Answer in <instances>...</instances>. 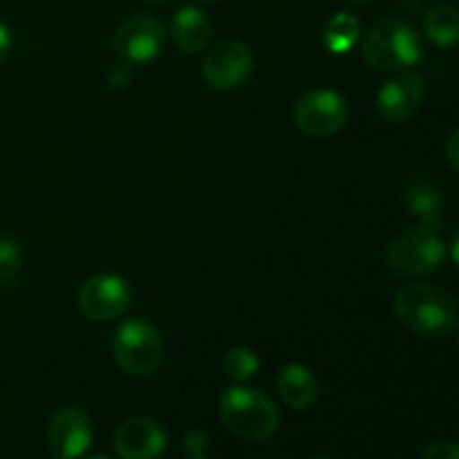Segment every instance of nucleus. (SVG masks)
<instances>
[{"label":"nucleus","instance_id":"obj_10","mask_svg":"<svg viewBox=\"0 0 459 459\" xmlns=\"http://www.w3.org/2000/svg\"><path fill=\"white\" fill-rule=\"evenodd\" d=\"M426 97V79L420 72H399L377 94V110L390 124H403L420 110Z\"/></svg>","mask_w":459,"mask_h":459},{"label":"nucleus","instance_id":"obj_25","mask_svg":"<svg viewBox=\"0 0 459 459\" xmlns=\"http://www.w3.org/2000/svg\"><path fill=\"white\" fill-rule=\"evenodd\" d=\"M451 258L459 269V229H457L455 236H453V240H451Z\"/></svg>","mask_w":459,"mask_h":459},{"label":"nucleus","instance_id":"obj_17","mask_svg":"<svg viewBox=\"0 0 459 459\" xmlns=\"http://www.w3.org/2000/svg\"><path fill=\"white\" fill-rule=\"evenodd\" d=\"M359 31H361V25H359L357 16H352L348 12H339L325 22L321 39L327 52L348 54L357 45Z\"/></svg>","mask_w":459,"mask_h":459},{"label":"nucleus","instance_id":"obj_26","mask_svg":"<svg viewBox=\"0 0 459 459\" xmlns=\"http://www.w3.org/2000/svg\"><path fill=\"white\" fill-rule=\"evenodd\" d=\"M350 3H354V4H372V3H375V0H350Z\"/></svg>","mask_w":459,"mask_h":459},{"label":"nucleus","instance_id":"obj_2","mask_svg":"<svg viewBox=\"0 0 459 459\" xmlns=\"http://www.w3.org/2000/svg\"><path fill=\"white\" fill-rule=\"evenodd\" d=\"M222 424L247 442H263L278 430L281 412L264 393L247 385L227 388L220 397Z\"/></svg>","mask_w":459,"mask_h":459},{"label":"nucleus","instance_id":"obj_31","mask_svg":"<svg viewBox=\"0 0 459 459\" xmlns=\"http://www.w3.org/2000/svg\"><path fill=\"white\" fill-rule=\"evenodd\" d=\"M314 459H332V457H314Z\"/></svg>","mask_w":459,"mask_h":459},{"label":"nucleus","instance_id":"obj_5","mask_svg":"<svg viewBox=\"0 0 459 459\" xmlns=\"http://www.w3.org/2000/svg\"><path fill=\"white\" fill-rule=\"evenodd\" d=\"M446 258V245L437 229L415 227L399 233L385 247V263L399 276H426Z\"/></svg>","mask_w":459,"mask_h":459},{"label":"nucleus","instance_id":"obj_6","mask_svg":"<svg viewBox=\"0 0 459 459\" xmlns=\"http://www.w3.org/2000/svg\"><path fill=\"white\" fill-rule=\"evenodd\" d=\"M348 115L343 94L330 88L305 92L294 108L296 128L309 137H332L348 124Z\"/></svg>","mask_w":459,"mask_h":459},{"label":"nucleus","instance_id":"obj_32","mask_svg":"<svg viewBox=\"0 0 459 459\" xmlns=\"http://www.w3.org/2000/svg\"><path fill=\"white\" fill-rule=\"evenodd\" d=\"M92 459H108V457H92Z\"/></svg>","mask_w":459,"mask_h":459},{"label":"nucleus","instance_id":"obj_28","mask_svg":"<svg viewBox=\"0 0 459 459\" xmlns=\"http://www.w3.org/2000/svg\"><path fill=\"white\" fill-rule=\"evenodd\" d=\"M200 3H218V0H200Z\"/></svg>","mask_w":459,"mask_h":459},{"label":"nucleus","instance_id":"obj_3","mask_svg":"<svg viewBox=\"0 0 459 459\" xmlns=\"http://www.w3.org/2000/svg\"><path fill=\"white\" fill-rule=\"evenodd\" d=\"M363 58L381 72L412 67L421 58V39L415 27L399 18H388L372 27L363 39Z\"/></svg>","mask_w":459,"mask_h":459},{"label":"nucleus","instance_id":"obj_20","mask_svg":"<svg viewBox=\"0 0 459 459\" xmlns=\"http://www.w3.org/2000/svg\"><path fill=\"white\" fill-rule=\"evenodd\" d=\"M206 448H209V439H206L204 430H188L184 437V451L188 453V457L204 455Z\"/></svg>","mask_w":459,"mask_h":459},{"label":"nucleus","instance_id":"obj_9","mask_svg":"<svg viewBox=\"0 0 459 459\" xmlns=\"http://www.w3.org/2000/svg\"><path fill=\"white\" fill-rule=\"evenodd\" d=\"M112 45H115L117 56L128 65L151 63L164 52L166 27L152 16H133L121 22Z\"/></svg>","mask_w":459,"mask_h":459},{"label":"nucleus","instance_id":"obj_23","mask_svg":"<svg viewBox=\"0 0 459 459\" xmlns=\"http://www.w3.org/2000/svg\"><path fill=\"white\" fill-rule=\"evenodd\" d=\"M446 161L448 166H451L453 170L459 175V126L455 130H451V134H448L446 139Z\"/></svg>","mask_w":459,"mask_h":459},{"label":"nucleus","instance_id":"obj_19","mask_svg":"<svg viewBox=\"0 0 459 459\" xmlns=\"http://www.w3.org/2000/svg\"><path fill=\"white\" fill-rule=\"evenodd\" d=\"M25 254H22L21 242L13 238H0V287L12 285L21 273Z\"/></svg>","mask_w":459,"mask_h":459},{"label":"nucleus","instance_id":"obj_1","mask_svg":"<svg viewBox=\"0 0 459 459\" xmlns=\"http://www.w3.org/2000/svg\"><path fill=\"white\" fill-rule=\"evenodd\" d=\"M399 321L417 336L439 339L459 323V307L446 290L430 285H406L394 296Z\"/></svg>","mask_w":459,"mask_h":459},{"label":"nucleus","instance_id":"obj_27","mask_svg":"<svg viewBox=\"0 0 459 459\" xmlns=\"http://www.w3.org/2000/svg\"><path fill=\"white\" fill-rule=\"evenodd\" d=\"M451 334H453V336H455V339L459 341V323H457V325H455V327H453V332H451Z\"/></svg>","mask_w":459,"mask_h":459},{"label":"nucleus","instance_id":"obj_24","mask_svg":"<svg viewBox=\"0 0 459 459\" xmlns=\"http://www.w3.org/2000/svg\"><path fill=\"white\" fill-rule=\"evenodd\" d=\"M9 52H12V31L0 21V63L9 56Z\"/></svg>","mask_w":459,"mask_h":459},{"label":"nucleus","instance_id":"obj_14","mask_svg":"<svg viewBox=\"0 0 459 459\" xmlns=\"http://www.w3.org/2000/svg\"><path fill=\"white\" fill-rule=\"evenodd\" d=\"M276 390L282 403L294 411H307L318 399V381L307 366L287 363L276 377Z\"/></svg>","mask_w":459,"mask_h":459},{"label":"nucleus","instance_id":"obj_30","mask_svg":"<svg viewBox=\"0 0 459 459\" xmlns=\"http://www.w3.org/2000/svg\"><path fill=\"white\" fill-rule=\"evenodd\" d=\"M146 3H161V0H146Z\"/></svg>","mask_w":459,"mask_h":459},{"label":"nucleus","instance_id":"obj_11","mask_svg":"<svg viewBox=\"0 0 459 459\" xmlns=\"http://www.w3.org/2000/svg\"><path fill=\"white\" fill-rule=\"evenodd\" d=\"M48 444L56 459H79L92 444V421L81 408H61L48 424Z\"/></svg>","mask_w":459,"mask_h":459},{"label":"nucleus","instance_id":"obj_13","mask_svg":"<svg viewBox=\"0 0 459 459\" xmlns=\"http://www.w3.org/2000/svg\"><path fill=\"white\" fill-rule=\"evenodd\" d=\"M403 204L421 222V227L437 229L444 220V191L435 182L424 178H415L403 188Z\"/></svg>","mask_w":459,"mask_h":459},{"label":"nucleus","instance_id":"obj_7","mask_svg":"<svg viewBox=\"0 0 459 459\" xmlns=\"http://www.w3.org/2000/svg\"><path fill=\"white\" fill-rule=\"evenodd\" d=\"M254 52L249 45H245L238 39L220 40L202 61V76L206 85L213 90L227 92L236 90L245 83L254 72Z\"/></svg>","mask_w":459,"mask_h":459},{"label":"nucleus","instance_id":"obj_29","mask_svg":"<svg viewBox=\"0 0 459 459\" xmlns=\"http://www.w3.org/2000/svg\"><path fill=\"white\" fill-rule=\"evenodd\" d=\"M191 459H209V457H204V455H197V457H191Z\"/></svg>","mask_w":459,"mask_h":459},{"label":"nucleus","instance_id":"obj_22","mask_svg":"<svg viewBox=\"0 0 459 459\" xmlns=\"http://www.w3.org/2000/svg\"><path fill=\"white\" fill-rule=\"evenodd\" d=\"M130 79H133V74H130L128 63H119V65L112 67L110 74H108V83L115 90H124L126 85L130 83Z\"/></svg>","mask_w":459,"mask_h":459},{"label":"nucleus","instance_id":"obj_8","mask_svg":"<svg viewBox=\"0 0 459 459\" xmlns=\"http://www.w3.org/2000/svg\"><path fill=\"white\" fill-rule=\"evenodd\" d=\"M133 300V290L124 278L115 273H99L88 278L79 290V309L94 323L119 318Z\"/></svg>","mask_w":459,"mask_h":459},{"label":"nucleus","instance_id":"obj_12","mask_svg":"<svg viewBox=\"0 0 459 459\" xmlns=\"http://www.w3.org/2000/svg\"><path fill=\"white\" fill-rule=\"evenodd\" d=\"M115 451L121 459H160L166 451V433L151 417H130L117 429Z\"/></svg>","mask_w":459,"mask_h":459},{"label":"nucleus","instance_id":"obj_21","mask_svg":"<svg viewBox=\"0 0 459 459\" xmlns=\"http://www.w3.org/2000/svg\"><path fill=\"white\" fill-rule=\"evenodd\" d=\"M420 459H459V444L455 442H437L424 451Z\"/></svg>","mask_w":459,"mask_h":459},{"label":"nucleus","instance_id":"obj_16","mask_svg":"<svg viewBox=\"0 0 459 459\" xmlns=\"http://www.w3.org/2000/svg\"><path fill=\"white\" fill-rule=\"evenodd\" d=\"M424 31L437 48H453L459 43V12L451 4H437L426 13Z\"/></svg>","mask_w":459,"mask_h":459},{"label":"nucleus","instance_id":"obj_4","mask_svg":"<svg viewBox=\"0 0 459 459\" xmlns=\"http://www.w3.org/2000/svg\"><path fill=\"white\" fill-rule=\"evenodd\" d=\"M112 352H115L117 366L128 377H148L160 368L161 357H164V343L152 325L146 318H126L115 332L112 341Z\"/></svg>","mask_w":459,"mask_h":459},{"label":"nucleus","instance_id":"obj_15","mask_svg":"<svg viewBox=\"0 0 459 459\" xmlns=\"http://www.w3.org/2000/svg\"><path fill=\"white\" fill-rule=\"evenodd\" d=\"M170 34L184 54H197L209 48L213 39V21L200 7H182L173 16Z\"/></svg>","mask_w":459,"mask_h":459},{"label":"nucleus","instance_id":"obj_18","mask_svg":"<svg viewBox=\"0 0 459 459\" xmlns=\"http://www.w3.org/2000/svg\"><path fill=\"white\" fill-rule=\"evenodd\" d=\"M258 370L260 359L251 348H233L224 357V372L236 384H245V381L254 379Z\"/></svg>","mask_w":459,"mask_h":459}]
</instances>
